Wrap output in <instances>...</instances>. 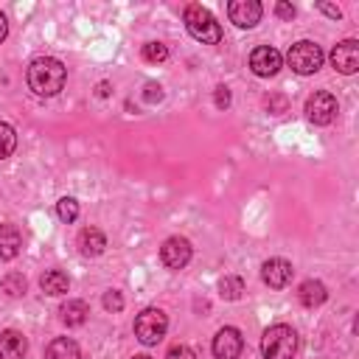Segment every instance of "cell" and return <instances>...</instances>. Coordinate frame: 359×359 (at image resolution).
<instances>
[{
	"instance_id": "2e32d148",
	"label": "cell",
	"mask_w": 359,
	"mask_h": 359,
	"mask_svg": "<svg viewBox=\"0 0 359 359\" xmlns=\"http://www.w3.org/2000/svg\"><path fill=\"white\" fill-rule=\"evenodd\" d=\"M325 297H328V292H325V286L320 283V280H314V278H309V280H303L300 283V289H297V300L306 306V309H314V306H323L325 303Z\"/></svg>"
},
{
	"instance_id": "cb8c5ba5",
	"label": "cell",
	"mask_w": 359,
	"mask_h": 359,
	"mask_svg": "<svg viewBox=\"0 0 359 359\" xmlns=\"http://www.w3.org/2000/svg\"><path fill=\"white\" fill-rule=\"evenodd\" d=\"M140 56H143L146 62L157 65V62H165V59H168V48H165L163 42H146L143 50H140Z\"/></svg>"
},
{
	"instance_id": "7a4b0ae2",
	"label": "cell",
	"mask_w": 359,
	"mask_h": 359,
	"mask_svg": "<svg viewBox=\"0 0 359 359\" xmlns=\"http://www.w3.org/2000/svg\"><path fill=\"white\" fill-rule=\"evenodd\" d=\"M182 20H185L188 34H191L196 42H202V45H219V42H222V25L216 22V17H213L202 3L185 6Z\"/></svg>"
},
{
	"instance_id": "52a82bcc",
	"label": "cell",
	"mask_w": 359,
	"mask_h": 359,
	"mask_svg": "<svg viewBox=\"0 0 359 359\" xmlns=\"http://www.w3.org/2000/svg\"><path fill=\"white\" fill-rule=\"evenodd\" d=\"M280 65H283V56H280V50L272 48V45H258V48L250 53V70H252L255 76H261V79L275 76V73L280 70Z\"/></svg>"
},
{
	"instance_id": "d6986e66",
	"label": "cell",
	"mask_w": 359,
	"mask_h": 359,
	"mask_svg": "<svg viewBox=\"0 0 359 359\" xmlns=\"http://www.w3.org/2000/svg\"><path fill=\"white\" fill-rule=\"evenodd\" d=\"M45 359H81V351H79V345L70 337H56L48 345Z\"/></svg>"
},
{
	"instance_id": "ba28073f",
	"label": "cell",
	"mask_w": 359,
	"mask_h": 359,
	"mask_svg": "<svg viewBox=\"0 0 359 359\" xmlns=\"http://www.w3.org/2000/svg\"><path fill=\"white\" fill-rule=\"evenodd\" d=\"M191 241L182 238V236H171L163 241L160 247V261L168 266V269H182L188 261H191Z\"/></svg>"
},
{
	"instance_id": "8fae6325",
	"label": "cell",
	"mask_w": 359,
	"mask_h": 359,
	"mask_svg": "<svg viewBox=\"0 0 359 359\" xmlns=\"http://www.w3.org/2000/svg\"><path fill=\"white\" fill-rule=\"evenodd\" d=\"M241 348H244L241 331L233 328V325L219 328V334L213 337V356H216V359H238Z\"/></svg>"
},
{
	"instance_id": "d4e9b609",
	"label": "cell",
	"mask_w": 359,
	"mask_h": 359,
	"mask_svg": "<svg viewBox=\"0 0 359 359\" xmlns=\"http://www.w3.org/2000/svg\"><path fill=\"white\" fill-rule=\"evenodd\" d=\"M104 309H107V311H112V314H118V311L123 309V297H121V292H118V289H109V292L104 294Z\"/></svg>"
},
{
	"instance_id": "83f0119b",
	"label": "cell",
	"mask_w": 359,
	"mask_h": 359,
	"mask_svg": "<svg viewBox=\"0 0 359 359\" xmlns=\"http://www.w3.org/2000/svg\"><path fill=\"white\" fill-rule=\"evenodd\" d=\"M213 104H216L219 109H227V107H230V90H227L224 84L216 87V93H213Z\"/></svg>"
},
{
	"instance_id": "ac0fdd59",
	"label": "cell",
	"mask_w": 359,
	"mask_h": 359,
	"mask_svg": "<svg viewBox=\"0 0 359 359\" xmlns=\"http://www.w3.org/2000/svg\"><path fill=\"white\" fill-rule=\"evenodd\" d=\"M39 286H42L45 294L56 297V294H65V292L70 289V278H67L62 269H48V272L39 278Z\"/></svg>"
},
{
	"instance_id": "f1b7e54d",
	"label": "cell",
	"mask_w": 359,
	"mask_h": 359,
	"mask_svg": "<svg viewBox=\"0 0 359 359\" xmlns=\"http://www.w3.org/2000/svg\"><path fill=\"white\" fill-rule=\"evenodd\" d=\"M275 14H278L280 20H294V14H297V11H294V6H292V3L278 0V3H275Z\"/></svg>"
},
{
	"instance_id": "3957f363",
	"label": "cell",
	"mask_w": 359,
	"mask_h": 359,
	"mask_svg": "<svg viewBox=\"0 0 359 359\" xmlns=\"http://www.w3.org/2000/svg\"><path fill=\"white\" fill-rule=\"evenodd\" d=\"M261 353L264 359H292L297 353V334L292 325L278 323L269 325L261 337Z\"/></svg>"
},
{
	"instance_id": "484cf974",
	"label": "cell",
	"mask_w": 359,
	"mask_h": 359,
	"mask_svg": "<svg viewBox=\"0 0 359 359\" xmlns=\"http://www.w3.org/2000/svg\"><path fill=\"white\" fill-rule=\"evenodd\" d=\"M143 98H146L149 104H157V101L163 98V87H160L157 81H146V87H143Z\"/></svg>"
},
{
	"instance_id": "f546056e",
	"label": "cell",
	"mask_w": 359,
	"mask_h": 359,
	"mask_svg": "<svg viewBox=\"0 0 359 359\" xmlns=\"http://www.w3.org/2000/svg\"><path fill=\"white\" fill-rule=\"evenodd\" d=\"M317 8H320L323 14H328L331 20H339V17H342V11H339L337 6H331V3H317Z\"/></svg>"
},
{
	"instance_id": "ffe728a7",
	"label": "cell",
	"mask_w": 359,
	"mask_h": 359,
	"mask_svg": "<svg viewBox=\"0 0 359 359\" xmlns=\"http://www.w3.org/2000/svg\"><path fill=\"white\" fill-rule=\"evenodd\" d=\"M241 292H244V280H241L238 275H224V278L219 280V294H222L224 300H238Z\"/></svg>"
},
{
	"instance_id": "1f68e13d",
	"label": "cell",
	"mask_w": 359,
	"mask_h": 359,
	"mask_svg": "<svg viewBox=\"0 0 359 359\" xmlns=\"http://www.w3.org/2000/svg\"><path fill=\"white\" fill-rule=\"evenodd\" d=\"M132 359H151L149 353H137V356H132Z\"/></svg>"
},
{
	"instance_id": "5bb4252c",
	"label": "cell",
	"mask_w": 359,
	"mask_h": 359,
	"mask_svg": "<svg viewBox=\"0 0 359 359\" xmlns=\"http://www.w3.org/2000/svg\"><path fill=\"white\" fill-rule=\"evenodd\" d=\"M28 351V342L20 331H3L0 334V359H22Z\"/></svg>"
},
{
	"instance_id": "4dcf8cb0",
	"label": "cell",
	"mask_w": 359,
	"mask_h": 359,
	"mask_svg": "<svg viewBox=\"0 0 359 359\" xmlns=\"http://www.w3.org/2000/svg\"><path fill=\"white\" fill-rule=\"evenodd\" d=\"M8 36V20H6V14L0 11V42Z\"/></svg>"
},
{
	"instance_id": "30bf717a",
	"label": "cell",
	"mask_w": 359,
	"mask_h": 359,
	"mask_svg": "<svg viewBox=\"0 0 359 359\" xmlns=\"http://www.w3.org/2000/svg\"><path fill=\"white\" fill-rule=\"evenodd\" d=\"M331 65H334V70H339V73H345V76L356 73V70H359V42H356V39H342V42H337L334 50H331Z\"/></svg>"
},
{
	"instance_id": "7c38bea8",
	"label": "cell",
	"mask_w": 359,
	"mask_h": 359,
	"mask_svg": "<svg viewBox=\"0 0 359 359\" xmlns=\"http://www.w3.org/2000/svg\"><path fill=\"white\" fill-rule=\"evenodd\" d=\"M292 275H294V269H292V264H289L286 258H269V261H264V266H261V278H264V283H266L269 289H283V286H289Z\"/></svg>"
},
{
	"instance_id": "277c9868",
	"label": "cell",
	"mask_w": 359,
	"mask_h": 359,
	"mask_svg": "<svg viewBox=\"0 0 359 359\" xmlns=\"http://www.w3.org/2000/svg\"><path fill=\"white\" fill-rule=\"evenodd\" d=\"M286 62H289V67H292L294 73L309 76V73H317V70L323 67L325 53H323V48H320L317 42H311V39H300V42H294V45L289 48Z\"/></svg>"
},
{
	"instance_id": "4316f807",
	"label": "cell",
	"mask_w": 359,
	"mask_h": 359,
	"mask_svg": "<svg viewBox=\"0 0 359 359\" xmlns=\"http://www.w3.org/2000/svg\"><path fill=\"white\" fill-rule=\"evenodd\" d=\"M165 359H196V353L188 348V345H171Z\"/></svg>"
},
{
	"instance_id": "8992f818",
	"label": "cell",
	"mask_w": 359,
	"mask_h": 359,
	"mask_svg": "<svg viewBox=\"0 0 359 359\" xmlns=\"http://www.w3.org/2000/svg\"><path fill=\"white\" fill-rule=\"evenodd\" d=\"M337 109H339L337 107V98L331 93H325V90L309 95V101H306V118L311 123H317V126H328L337 118Z\"/></svg>"
},
{
	"instance_id": "e0dca14e",
	"label": "cell",
	"mask_w": 359,
	"mask_h": 359,
	"mask_svg": "<svg viewBox=\"0 0 359 359\" xmlns=\"http://www.w3.org/2000/svg\"><path fill=\"white\" fill-rule=\"evenodd\" d=\"M59 314H62V323H65L67 328H79V325H84V323H87L90 309H87V303H84V300H67V303L59 309Z\"/></svg>"
},
{
	"instance_id": "6da1fadb",
	"label": "cell",
	"mask_w": 359,
	"mask_h": 359,
	"mask_svg": "<svg viewBox=\"0 0 359 359\" xmlns=\"http://www.w3.org/2000/svg\"><path fill=\"white\" fill-rule=\"evenodd\" d=\"M25 81L28 87L36 93V95H56L65 81H67V67L53 59V56H36L31 65H28V73H25Z\"/></svg>"
},
{
	"instance_id": "9a60e30c",
	"label": "cell",
	"mask_w": 359,
	"mask_h": 359,
	"mask_svg": "<svg viewBox=\"0 0 359 359\" xmlns=\"http://www.w3.org/2000/svg\"><path fill=\"white\" fill-rule=\"evenodd\" d=\"M22 247V236L14 224H0V261H11L17 258Z\"/></svg>"
},
{
	"instance_id": "5b68a950",
	"label": "cell",
	"mask_w": 359,
	"mask_h": 359,
	"mask_svg": "<svg viewBox=\"0 0 359 359\" xmlns=\"http://www.w3.org/2000/svg\"><path fill=\"white\" fill-rule=\"evenodd\" d=\"M165 328H168V317L160 309H143L135 317V337L143 345H157L165 337Z\"/></svg>"
},
{
	"instance_id": "9c48e42d",
	"label": "cell",
	"mask_w": 359,
	"mask_h": 359,
	"mask_svg": "<svg viewBox=\"0 0 359 359\" xmlns=\"http://www.w3.org/2000/svg\"><path fill=\"white\" fill-rule=\"evenodd\" d=\"M261 14H264V6L258 0H233L227 6V17L233 25L238 28H252L261 22Z\"/></svg>"
},
{
	"instance_id": "44dd1931",
	"label": "cell",
	"mask_w": 359,
	"mask_h": 359,
	"mask_svg": "<svg viewBox=\"0 0 359 359\" xmlns=\"http://www.w3.org/2000/svg\"><path fill=\"white\" fill-rule=\"evenodd\" d=\"M14 149H17V132H14V126H11V123L0 121V160L11 157V154H14Z\"/></svg>"
},
{
	"instance_id": "603a6c76",
	"label": "cell",
	"mask_w": 359,
	"mask_h": 359,
	"mask_svg": "<svg viewBox=\"0 0 359 359\" xmlns=\"http://www.w3.org/2000/svg\"><path fill=\"white\" fill-rule=\"evenodd\" d=\"M0 286H3V292H6V294H11V297L25 294V278H22L20 272H8V275L0 280Z\"/></svg>"
},
{
	"instance_id": "7402d4cb",
	"label": "cell",
	"mask_w": 359,
	"mask_h": 359,
	"mask_svg": "<svg viewBox=\"0 0 359 359\" xmlns=\"http://www.w3.org/2000/svg\"><path fill=\"white\" fill-rule=\"evenodd\" d=\"M56 216H59L65 224L76 222V219H79V202H76L73 196H62V199L56 202Z\"/></svg>"
},
{
	"instance_id": "4fadbf2b",
	"label": "cell",
	"mask_w": 359,
	"mask_h": 359,
	"mask_svg": "<svg viewBox=\"0 0 359 359\" xmlns=\"http://www.w3.org/2000/svg\"><path fill=\"white\" fill-rule=\"evenodd\" d=\"M79 250H81V255L95 258V255H101L107 250V236L98 227H84L79 233Z\"/></svg>"
}]
</instances>
